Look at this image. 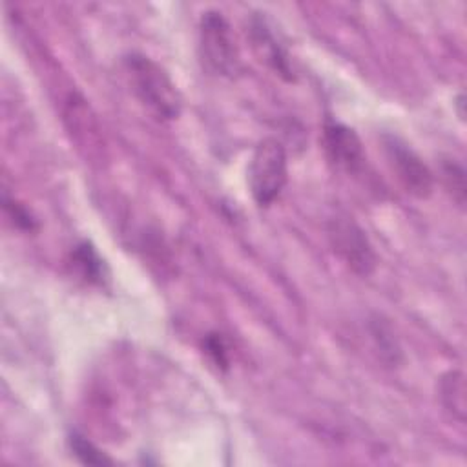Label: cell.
I'll return each mask as SVG.
<instances>
[{
    "instance_id": "obj_5",
    "label": "cell",
    "mask_w": 467,
    "mask_h": 467,
    "mask_svg": "<svg viewBox=\"0 0 467 467\" xmlns=\"http://www.w3.org/2000/svg\"><path fill=\"white\" fill-rule=\"evenodd\" d=\"M383 148L387 161L396 173L401 186L418 199H427L432 193L434 177L429 166L416 155L414 150L409 148L396 135H383Z\"/></svg>"
},
{
    "instance_id": "obj_7",
    "label": "cell",
    "mask_w": 467,
    "mask_h": 467,
    "mask_svg": "<svg viewBox=\"0 0 467 467\" xmlns=\"http://www.w3.org/2000/svg\"><path fill=\"white\" fill-rule=\"evenodd\" d=\"M263 15L257 13L250 18L248 33H250L252 47L259 57V60L265 62L270 69H274L275 75L283 77L285 80H294V71H292L288 55Z\"/></svg>"
},
{
    "instance_id": "obj_8",
    "label": "cell",
    "mask_w": 467,
    "mask_h": 467,
    "mask_svg": "<svg viewBox=\"0 0 467 467\" xmlns=\"http://www.w3.org/2000/svg\"><path fill=\"white\" fill-rule=\"evenodd\" d=\"M440 400L441 405L451 412L458 421H465L467 403H465V379L460 370H449L440 378Z\"/></svg>"
},
{
    "instance_id": "obj_2",
    "label": "cell",
    "mask_w": 467,
    "mask_h": 467,
    "mask_svg": "<svg viewBox=\"0 0 467 467\" xmlns=\"http://www.w3.org/2000/svg\"><path fill=\"white\" fill-rule=\"evenodd\" d=\"M288 179L286 150L277 139H263L248 162L246 181L257 206H270Z\"/></svg>"
},
{
    "instance_id": "obj_14",
    "label": "cell",
    "mask_w": 467,
    "mask_h": 467,
    "mask_svg": "<svg viewBox=\"0 0 467 467\" xmlns=\"http://www.w3.org/2000/svg\"><path fill=\"white\" fill-rule=\"evenodd\" d=\"M202 350H204V354L210 358V361L219 370H226L228 368V365H230L228 348H226V343H224L221 334H208L202 339Z\"/></svg>"
},
{
    "instance_id": "obj_15",
    "label": "cell",
    "mask_w": 467,
    "mask_h": 467,
    "mask_svg": "<svg viewBox=\"0 0 467 467\" xmlns=\"http://www.w3.org/2000/svg\"><path fill=\"white\" fill-rule=\"evenodd\" d=\"M456 104H458V108H462V106H463V95H460V97H458V100H456ZM458 115H460V119H462V120H463V115H462V109H460V111H458Z\"/></svg>"
},
{
    "instance_id": "obj_1",
    "label": "cell",
    "mask_w": 467,
    "mask_h": 467,
    "mask_svg": "<svg viewBox=\"0 0 467 467\" xmlns=\"http://www.w3.org/2000/svg\"><path fill=\"white\" fill-rule=\"evenodd\" d=\"M124 69L135 97L157 119L173 120L181 115V93L162 66L146 55L131 53L124 58Z\"/></svg>"
},
{
    "instance_id": "obj_6",
    "label": "cell",
    "mask_w": 467,
    "mask_h": 467,
    "mask_svg": "<svg viewBox=\"0 0 467 467\" xmlns=\"http://www.w3.org/2000/svg\"><path fill=\"white\" fill-rule=\"evenodd\" d=\"M323 144L328 161L347 173H358L365 166V150L358 133L347 124L327 120L323 128Z\"/></svg>"
},
{
    "instance_id": "obj_11",
    "label": "cell",
    "mask_w": 467,
    "mask_h": 467,
    "mask_svg": "<svg viewBox=\"0 0 467 467\" xmlns=\"http://www.w3.org/2000/svg\"><path fill=\"white\" fill-rule=\"evenodd\" d=\"M441 179L447 190L451 192L452 199L463 206L465 204V195H467V186H465V170L462 162L456 159H443L441 161Z\"/></svg>"
},
{
    "instance_id": "obj_13",
    "label": "cell",
    "mask_w": 467,
    "mask_h": 467,
    "mask_svg": "<svg viewBox=\"0 0 467 467\" xmlns=\"http://www.w3.org/2000/svg\"><path fill=\"white\" fill-rule=\"evenodd\" d=\"M2 208H4V213L5 217L13 223V226H16L18 230H24V232H33L36 230V219L31 215V212L16 202L15 199H9L5 193L2 197Z\"/></svg>"
},
{
    "instance_id": "obj_12",
    "label": "cell",
    "mask_w": 467,
    "mask_h": 467,
    "mask_svg": "<svg viewBox=\"0 0 467 467\" xmlns=\"http://www.w3.org/2000/svg\"><path fill=\"white\" fill-rule=\"evenodd\" d=\"M67 443H69L71 452H73L82 463H88V465L113 463L111 458H108L95 443H91L86 436H82V434H78V432H73V434L67 438Z\"/></svg>"
},
{
    "instance_id": "obj_3",
    "label": "cell",
    "mask_w": 467,
    "mask_h": 467,
    "mask_svg": "<svg viewBox=\"0 0 467 467\" xmlns=\"http://www.w3.org/2000/svg\"><path fill=\"white\" fill-rule=\"evenodd\" d=\"M199 55L202 66L213 75L232 77L239 71V49L228 20L219 11H206L201 16Z\"/></svg>"
},
{
    "instance_id": "obj_4",
    "label": "cell",
    "mask_w": 467,
    "mask_h": 467,
    "mask_svg": "<svg viewBox=\"0 0 467 467\" xmlns=\"http://www.w3.org/2000/svg\"><path fill=\"white\" fill-rule=\"evenodd\" d=\"M334 254L358 275L367 277L376 270L378 257L365 230L348 215H336L327 224Z\"/></svg>"
},
{
    "instance_id": "obj_10",
    "label": "cell",
    "mask_w": 467,
    "mask_h": 467,
    "mask_svg": "<svg viewBox=\"0 0 467 467\" xmlns=\"http://www.w3.org/2000/svg\"><path fill=\"white\" fill-rule=\"evenodd\" d=\"M368 332H370V337L374 341V347H376L379 358L387 365H398L401 359V347H400L390 325L387 321H383L381 317H374L368 323Z\"/></svg>"
},
{
    "instance_id": "obj_9",
    "label": "cell",
    "mask_w": 467,
    "mask_h": 467,
    "mask_svg": "<svg viewBox=\"0 0 467 467\" xmlns=\"http://www.w3.org/2000/svg\"><path fill=\"white\" fill-rule=\"evenodd\" d=\"M71 265L84 281L93 285H100L104 281V261L91 243L82 241L71 250Z\"/></svg>"
}]
</instances>
